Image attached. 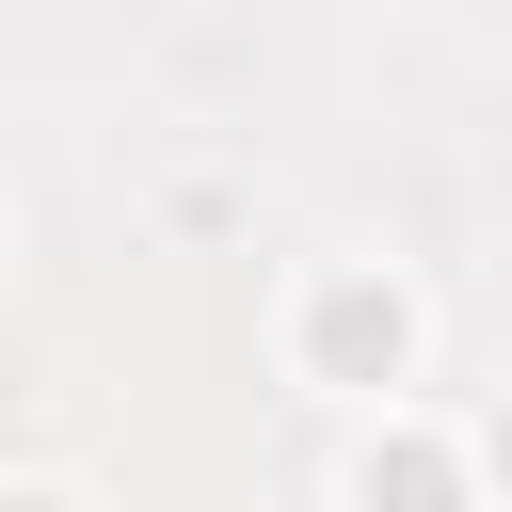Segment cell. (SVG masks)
Masks as SVG:
<instances>
[{"mask_svg": "<svg viewBox=\"0 0 512 512\" xmlns=\"http://www.w3.org/2000/svg\"><path fill=\"white\" fill-rule=\"evenodd\" d=\"M288 336H304V368H320V384H352V400H384V384L416 368V288H400V272H320Z\"/></svg>", "mask_w": 512, "mask_h": 512, "instance_id": "6da1fadb", "label": "cell"}, {"mask_svg": "<svg viewBox=\"0 0 512 512\" xmlns=\"http://www.w3.org/2000/svg\"><path fill=\"white\" fill-rule=\"evenodd\" d=\"M352 496H368V512H464V448H432V432H384V448L352 464Z\"/></svg>", "mask_w": 512, "mask_h": 512, "instance_id": "7a4b0ae2", "label": "cell"}, {"mask_svg": "<svg viewBox=\"0 0 512 512\" xmlns=\"http://www.w3.org/2000/svg\"><path fill=\"white\" fill-rule=\"evenodd\" d=\"M0 512H80V496H0Z\"/></svg>", "mask_w": 512, "mask_h": 512, "instance_id": "3957f363", "label": "cell"}, {"mask_svg": "<svg viewBox=\"0 0 512 512\" xmlns=\"http://www.w3.org/2000/svg\"><path fill=\"white\" fill-rule=\"evenodd\" d=\"M496 464H512V432H496Z\"/></svg>", "mask_w": 512, "mask_h": 512, "instance_id": "277c9868", "label": "cell"}]
</instances>
